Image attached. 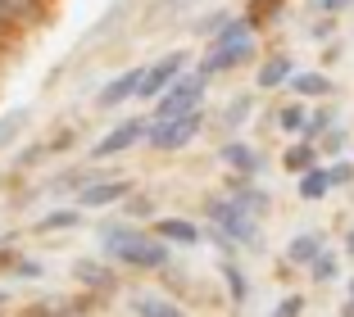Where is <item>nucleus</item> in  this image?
<instances>
[{"label": "nucleus", "instance_id": "f257e3e1", "mask_svg": "<svg viewBox=\"0 0 354 317\" xmlns=\"http://www.w3.org/2000/svg\"><path fill=\"white\" fill-rule=\"evenodd\" d=\"M100 245L104 254H114L118 263L132 267H164L168 263V245L155 231H141V227L127 222H100Z\"/></svg>", "mask_w": 354, "mask_h": 317}, {"label": "nucleus", "instance_id": "f03ea898", "mask_svg": "<svg viewBox=\"0 0 354 317\" xmlns=\"http://www.w3.org/2000/svg\"><path fill=\"white\" fill-rule=\"evenodd\" d=\"M254 55V28L245 19H232L227 28L214 37V46H209V55L200 59V77H214V73H227L236 68V64H245Z\"/></svg>", "mask_w": 354, "mask_h": 317}, {"label": "nucleus", "instance_id": "7ed1b4c3", "mask_svg": "<svg viewBox=\"0 0 354 317\" xmlns=\"http://www.w3.org/2000/svg\"><path fill=\"white\" fill-rule=\"evenodd\" d=\"M200 100H205V77H200V73H182V77L159 95L155 123H164V118H187V113L200 109Z\"/></svg>", "mask_w": 354, "mask_h": 317}, {"label": "nucleus", "instance_id": "20e7f679", "mask_svg": "<svg viewBox=\"0 0 354 317\" xmlns=\"http://www.w3.org/2000/svg\"><path fill=\"white\" fill-rule=\"evenodd\" d=\"M209 218L227 240H241V245H259V227L250 222V213L236 204V200H214L209 204Z\"/></svg>", "mask_w": 354, "mask_h": 317}, {"label": "nucleus", "instance_id": "39448f33", "mask_svg": "<svg viewBox=\"0 0 354 317\" xmlns=\"http://www.w3.org/2000/svg\"><path fill=\"white\" fill-rule=\"evenodd\" d=\"M205 127V118L196 113H187V118H164V123H150V136L146 141L155 145V150H182V145L196 141V132Z\"/></svg>", "mask_w": 354, "mask_h": 317}, {"label": "nucleus", "instance_id": "423d86ee", "mask_svg": "<svg viewBox=\"0 0 354 317\" xmlns=\"http://www.w3.org/2000/svg\"><path fill=\"white\" fill-rule=\"evenodd\" d=\"M187 64H191V55H187V50L164 55L159 64H150V68H146V77H141V91H136V95H141V100H155V95H164L168 86H173L182 73H187Z\"/></svg>", "mask_w": 354, "mask_h": 317}, {"label": "nucleus", "instance_id": "0eeeda50", "mask_svg": "<svg viewBox=\"0 0 354 317\" xmlns=\"http://www.w3.org/2000/svg\"><path fill=\"white\" fill-rule=\"evenodd\" d=\"M146 136H150V123H146V118H127V123L114 127V132H104V141L91 145V159H114V154L132 150V145L146 141Z\"/></svg>", "mask_w": 354, "mask_h": 317}, {"label": "nucleus", "instance_id": "6e6552de", "mask_svg": "<svg viewBox=\"0 0 354 317\" xmlns=\"http://www.w3.org/2000/svg\"><path fill=\"white\" fill-rule=\"evenodd\" d=\"M127 195H132V182H127V177H104V182L82 186L77 204H82V209H104V204H118V200H127Z\"/></svg>", "mask_w": 354, "mask_h": 317}, {"label": "nucleus", "instance_id": "1a4fd4ad", "mask_svg": "<svg viewBox=\"0 0 354 317\" xmlns=\"http://www.w3.org/2000/svg\"><path fill=\"white\" fill-rule=\"evenodd\" d=\"M141 77H146V68H127L123 77H114L109 86H100V95H95V104H100V109H118L123 100H132V95L141 91Z\"/></svg>", "mask_w": 354, "mask_h": 317}, {"label": "nucleus", "instance_id": "9d476101", "mask_svg": "<svg viewBox=\"0 0 354 317\" xmlns=\"http://www.w3.org/2000/svg\"><path fill=\"white\" fill-rule=\"evenodd\" d=\"M155 236L164 240V245H200V227L187 222V218H159L155 222Z\"/></svg>", "mask_w": 354, "mask_h": 317}, {"label": "nucleus", "instance_id": "9b49d317", "mask_svg": "<svg viewBox=\"0 0 354 317\" xmlns=\"http://www.w3.org/2000/svg\"><path fill=\"white\" fill-rule=\"evenodd\" d=\"M37 14H41V0H0V28H5V32L32 23Z\"/></svg>", "mask_w": 354, "mask_h": 317}, {"label": "nucleus", "instance_id": "f8f14e48", "mask_svg": "<svg viewBox=\"0 0 354 317\" xmlns=\"http://www.w3.org/2000/svg\"><path fill=\"white\" fill-rule=\"evenodd\" d=\"M73 281L86 286V290H109L114 286V272H109L104 263H95V258H77L73 263Z\"/></svg>", "mask_w": 354, "mask_h": 317}, {"label": "nucleus", "instance_id": "ddd939ff", "mask_svg": "<svg viewBox=\"0 0 354 317\" xmlns=\"http://www.w3.org/2000/svg\"><path fill=\"white\" fill-rule=\"evenodd\" d=\"M218 159H223L227 168H236L241 177H254V173H259V154H254L250 145H241V141H227V145L218 150Z\"/></svg>", "mask_w": 354, "mask_h": 317}, {"label": "nucleus", "instance_id": "4468645a", "mask_svg": "<svg viewBox=\"0 0 354 317\" xmlns=\"http://www.w3.org/2000/svg\"><path fill=\"white\" fill-rule=\"evenodd\" d=\"M327 191H332V173L327 168L313 164L309 173H300V200H323Z\"/></svg>", "mask_w": 354, "mask_h": 317}, {"label": "nucleus", "instance_id": "2eb2a0df", "mask_svg": "<svg viewBox=\"0 0 354 317\" xmlns=\"http://www.w3.org/2000/svg\"><path fill=\"white\" fill-rule=\"evenodd\" d=\"M28 118H32V109H10V113H0V150L19 141V132L28 127Z\"/></svg>", "mask_w": 354, "mask_h": 317}, {"label": "nucleus", "instance_id": "dca6fc26", "mask_svg": "<svg viewBox=\"0 0 354 317\" xmlns=\"http://www.w3.org/2000/svg\"><path fill=\"white\" fill-rule=\"evenodd\" d=\"M23 317H82V304H68V299H41V304H32Z\"/></svg>", "mask_w": 354, "mask_h": 317}, {"label": "nucleus", "instance_id": "f3484780", "mask_svg": "<svg viewBox=\"0 0 354 317\" xmlns=\"http://www.w3.org/2000/svg\"><path fill=\"white\" fill-rule=\"evenodd\" d=\"M286 86H291L295 95H327V91H332V82H327L323 73H291V82H286Z\"/></svg>", "mask_w": 354, "mask_h": 317}, {"label": "nucleus", "instance_id": "a211bd4d", "mask_svg": "<svg viewBox=\"0 0 354 317\" xmlns=\"http://www.w3.org/2000/svg\"><path fill=\"white\" fill-rule=\"evenodd\" d=\"M318 254H323V240H318V236H295L291 245H286V258H291V263H313Z\"/></svg>", "mask_w": 354, "mask_h": 317}, {"label": "nucleus", "instance_id": "6ab92c4d", "mask_svg": "<svg viewBox=\"0 0 354 317\" xmlns=\"http://www.w3.org/2000/svg\"><path fill=\"white\" fill-rule=\"evenodd\" d=\"M281 82H291V59L286 55H272L259 68V86H281Z\"/></svg>", "mask_w": 354, "mask_h": 317}, {"label": "nucleus", "instance_id": "aec40b11", "mask_svg": "<svg viewBox=\"0 0 354 317\" xmlns=\"http://www.w3.org/2000/svg\"><path fill=\"white\" fill-rule=\"evenodd\" d=\"M281 164H286V173H309V168H313V141H300V145H291Z\"/></svg>", "mask_w": 354, "mask_h": 317}, {"label": "nucleus", "instance_id": "412c9836", "mask_svg": "<svg viewBox=\"0 0 354 317\" xmlns=\"http://www.w3.org/2000/svg\"><path fill=\"white\" fill-rule=\"evenodd\" d=\"M77 222H82L77 209H55V213H46L41 222H37V231H64V227H77Z\"/></svg>", "mask_w": 354, "mask_h": 317}, {"label": "nucleus", "instance_id": "4be33fe9", "mask_svg": "<svg viewBox=\"0 0 354 317\" xmlns=\"http://www.w3.org/2000/svg\"><path fill=\"white\" fill-rule=\"evenodd\" d=\"M304 123H309V118H304V104H281L277 109V127L281 132H304Z\"/></svg>", "mask_w": 354, "mask_h": 317}, {"label": "nucleus", "instance_id": "5701e85b", "mask_svg": "<svg viewBox=\"0 0 354 317\" xmlns=\"http://www.w3.org/2000/svg\"><path fill=\"white\" fill-rule=\"evenodd\" d=\"M236 204L245 209V213H263V209H268V195H263L259 186H241V191H236Z\"/></svg>", "mask_w": 354, "mask_h": 317}, {"label": "nucleus", "instance_id": "b1692460", "mask_svg": "<svg viewBox=\"0 0 354 317\" xmlns=\"http://www.w3.org/2000/svg\"><path fill=\"white\" fill-rule=\"evenodd\" d=\"M313 276H318V281H336V272H341V263H336V254H327V249H323V254H318V258H313Z\"/></svg>", "mask_w": 354, "mask_h": 317}, {"label": "nucleus", "instance_id": "393cba45", "mask_svg": "<svg viewBox=\"0 0 354 317\" xmlns=\"http://www.w3.org/2000/svg\"><path fill=\"white\" fill-rule=\"evenodd\" d=\"M136 317H182L177 308L159 304V299H136Z\"/></svg>", "mask_w": 354, "mask_h": 317}, {"label": "nucleus", "instance_id": "a878e982", "mask_svg": "<svg viewBox=\"0 0 354 317\" xmlns=\"http://www.w3.org/2000/svg\"><path fill=\"white\" fill-rule=\"evenodd\" d=\"M223 276H227V286H232V299L241 304V299H245V276L236 272V263H223Z\"/></svg>", "mask_w": 354, "mask_h": 317}, {"label": "nucleus", "instance_id": "bb28decb", "mask_svg": "<svg viewBox=\"0 0 354 317\" xmlns=\"http://www.w3.org/2000/svg\"><path fill=\"white\" fill-rule=\"evenodd\" d=\"M332 123H336V113H332V109H323V113H313L309 123H304V136H318V132H323V127H332Z\"/></svg>", "mask_w": 354, "mask_h": 317}, {"label": "nucleus", "instance_id": "cd10ccee", "mask_svg": "<svg viewBox=\"0 0 354 317\" xmlns=\"http://www.w3.org/2000/svg\"><path fill=\"white\" fill-rule=\"evenodd\" d=\"M304 313V299L300 295H291V299H281L277 304V317H300Z\"/></svg>", "mask_w": 354, "mask_h": 317}, {"label": "nucleus", "instance_id": "c85d7f7f", "mask_svg": "<svg viewBox=\"0 0 354 317\" xmlns=\"http://www.w3.org/2000/svg\"><path fill=\"white\" fill-rule=\"evenodd\" d=\"M327 173H332V186H350L354 182V168L350 164H336V168H327Z\"/></svg>", "mask_w": 354, "mask_h": 317}, {"label": "nucleus", "instance_id": "c756f323", "mask_svg": "<svg viewBox=\"0 0 354 317\" xmlns=\"http://www.w3.org/2000/svg\"><path fill=\"white\" fill-rule=\"evenodd\" d=\"M345 5H354V0H313V10H323V14H336Z\"/></svg>", "mask_w": 354, "mask_h": 317}, {"label": "nucleus", "instance_id": "7c9ffc66", "mask_svg": "<svg viewBox=\"0 0 354 317\" xmlns=\"http://www.w3.org/2000/svg\"><path fill=\"white\" fill-rule=\"evenodd\" d=\"M14 276H41V267H37V263H28V258H23V263H14Z\"/></svg>", "mask_w": 354, "mask_h": 317}, {"label": "nucleus", "instance_id": "2f4dec72", "mask_svg": "<svg viewBox=\"0 0 354 317\" xmlns=\"http://www.w3.org/2000/svg\"><path fill=\"white\" fill-rule=\"evenodd\" d=\"M323 145H327V150L336 154V150H341V145H345V132H327V141H323Z\"/></svg>", "mask_w": 354, "mask_h": 317}, {"label": "nucleus", "instance_id": "473e14b6", "mask_svg": "<svg viewBox=\"0 0 354 317\" xmlns=\"http://www.w3.org/2000/svg\"><path fill=\"white\" fill-rule=\"evenodd\" d=\"M345 249H350V254H354V231H350V236H345Z\"/></svg>", "mask_w": 354, "mask_h": 317}, {"label": "nucleus", "instance_id": "72a5a7b5", "mask_svg": "<svg viewBox=\"0 0 354 317\" xmlns=\"http://www.w3.org/2000/svg\"><path fill=\"white\" fill-rule=\"evenodd\" d=\"M350 304H354V281H350Z\"/></svg>", "mask_w": 354, "mask_h": 317}, {"label": "nucleus", "instance_id": "f704fd0d", "mask_svg": "<svg viewBox=\"0 0 354 317\" xmlns=\"http://www.w3.org/2000/svg\"><path fill=\"white\" fill-rule=\"evenodd\" d=\"M5 299H10V295H5V290H0V304H5Z\"/></svg>", "mask_w": 354, "mask_h": 317}, {"label": "nucleus", "instance_id": "c9c22d12", "mask_svg": "<svg viewBox=\"0 0 354 317\" xmlns=\"http://www.w3.org/2000/svg\"><path fill=\"white\" fill-rule=\"evenodd\" d=\"M168 5H177V0H168Z\"/></svg>", "mask_w": 354, "mask_h": 317}]
</instances>
